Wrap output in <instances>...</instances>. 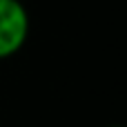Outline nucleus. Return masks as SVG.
<instances>
[{
    "label": "nucleus",
    "mask_w": 127,
    "mask_h": 127,
    "mask_svg": "<svg viewBox=\"0 0 127 127\" xmlns=\"http://www.w3.org/2000/svg\"><path fill=\"white\" fill-rule=\"evenodd\" d=\"M109 127H123V125H109Z\"/></svg>",
    "instance_id": "2"
},
{
    "label": "nucleus",
    "mask_w": 127,
    "mask_h": 127,
    "mask_svg": "<svg viewBox=\"0 0 127 127\" xmlns=\"http://www.w3.org/2000/svg\"><path fill=\"white\" fill-rule=\"evenodd\" d=\"M29 38V13L20 0H0V60L16 56Z\"/></svg>",
    "instance_id": "1"
}]
</instances>
